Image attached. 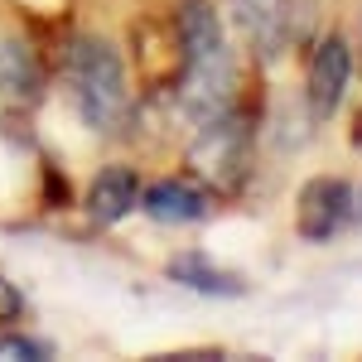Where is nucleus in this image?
<instances>
[{
  "mask_svg": "<svg viewBox=\"0 0 362 362\" xmlns=\"http://www.w3.org/2000/svg\"><path fill=\"white\" fill-rule=\"evenodd\" d=\"M63 83L87 131L116 136L131 121V83H126V63L112 39H97V34L73 39L63 49Z\"/></svg>",
  "mask_w": 362,
  "mask_h": 362,
  "instance_id": "obj_2",
  "label": "nucleus"
},
{
  "mask_svg": "<svg viewBox=\"0 0 362 362\" xmlns=\"http://www.w3.org/2000/svg\"><path fill=\"white\" fill-rule=\"evenodd\" d=\"M44 97V63L25 39L0 34V116L34 112Z\"/></svg>",
  "mask_w": 362,
  "mask_h": 362,
  "instance_id": "obj_5",
  "label": "nucleus"
},
{
  "mask_svg": "<svg viewBox=\"0 0 362 362\" xmlns=\"http://www.w3.org/2000/svg\"><path fill=\"white\" fill-rule=\"evenodd\" d=\"M165 271H169V280H174V285L198 290V295H223V300L247 295V280L237 276V271H227V266H213L203 251H179V256H169Z\"/></svg>",
  "mask_w": 362,
  "mask_h": 362,
  "instance_id": "obj_8",
  "label": "nucleus"
},
{
  "mask_svg": "<svg viewBox=\"0 0 362 362\" xmlns=\"http://www.w3.org/2000/svg\"><path fill=\"white\" fill-rule=\"evenodd\" d=\"M25 319V295L0 276V324H20Z\"/></svg>",
  "mask_w": 362,
  "mask_h": 362,
  "instance_id": "obj_10",
  "label": "nucleus"
},
{
  "mask_svg": "<svg viewBox=\"0 0 362 362\" xmlns=\"http://www.w3.org/2000/svg\"><path fill=\"white\" fill-rule=\"evenodd\" d=\"M0 358H49V343H39V338H0Z\"/></svg>",
  "mask_w": 362,
  "mask_h": 362,
  "instance_id": "obj_11",
  "label": "nucleus"
},
{
  "mask_svg": "<svg viewBox=\"0 0 362 362\" xmlns=\"http://www.w3.org/2000/svg\"><path fill=\"white\" fill-rule=\"evenodd\" d=\"M348 78H353V49L343 34H324L309 54V78H305V97H309V112L319 121H329L348 92Z\"/></svg>",
  "mask_w": 362,
  "mask_h": 362,
  "instance_id": "obj_4",
  "label": "nucleus"
},
{
  "mask_svg": "<svg viewBox=\"0 0 362 362\" xmlns=\"http://www.w3.org/2000/svg\"><path fill=\"white\" fill-rule=\"evenodd\" d=\"M348 218H353V189H348V179L314 174L300 189V198H295V227H300L305 242H329Z\"/></svg>",
  "mask_w": 362,
  "mask_h": 362,
  "instance_id": "obj_3",
  "label": "nucleus"
},
{
  "mask_svg": "<svg viewBox=\"0 0 362 362\" xmlns=\"http://www.w3.org/2000/svg\"><path fill=\"white\" fill-rule=\"evenodd\" d=\"M232 10L266 58H276L285 49V0H232Z\"/></svg>",
  "mask_w": 362,
  "mask_h": 362,
  "instance_id": "obj_9",
  "label": "nucleus"
},
{
  "mask_svg": "<svg viewBox=\"0 0 362 362\" xmlns=\"http://www.w3.org/2000/svg\"><path fill=\"white\" fill-rule=\"evenodd\" d=\"M174 29H179V63H184V83H179L184 112L198 126H208L232 112V87H237L223 15L213 10V0H179Z\"/></svg>",
  "mask_w": 362,
  "mask_h": 362,
  "instance_id": "obj_1",
  "label": "nucleus"
},
{
  "mask_svg": "<svg viewBox=\"0 0 362 362\" xmlns=\"http://www.w3.org/2000/svg\"><path fill=\"white\" fill-rule=\"evenodd\" d=\"M140 208L155 223H203L213 213V198L203 194L194 179H160L150 189H140Z\"/></svg>",
  "mask_w": 362,
  "mask_h": 362,
  "instance_id": "obj_6",
  "label": "nucleus"
},
{
  "mask_svg": "<svg viewBox=\"0 0 362 362\" xmlns=\"http://www.w3.org/2000/svg\"><path fill=\"white\" fill-rule=\"evenodd\" d=\"M140 208V179L131 165H107L97 179H92V189H87V213H92V223L112 227L121 218H131Z\"/></svg>",
  "mask_w": 362,
  "mask_h": 362,
  "instance_id": "obj_7",
  "label": "nucleus"
}]
</instances>
